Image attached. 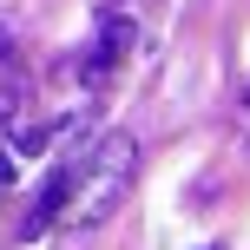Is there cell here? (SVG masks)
I'll use <instances>...</instances> for the list:
<instances>
[{
	"mask_svg": "<svg viewBox=\"0 0 250 250\" xmlns=\"http://www.w3.org/2000/svg\"><path fill=\"white\" fill-rule=\"evenodd\" d=\"M73 165H79V158L53 165V178H46V185H40V204H33V211H26V237H40V230H46L53 217L66 211V191H73Z\"/></svg>",
	"mask_w": 250,
	"mask_h": 250,
	"instance_id": "obj_2",
	"label": "cell"
},
{
	"mask_svg": "<svg viewBox=\"0 0 250 250\" xmlns=\"http://www.w3.org/2000/svg\"><path fill=\"white\" fill-rule=\"evenodd\" d=\"M46 138H53L46 125H13V138H7V145L20 151V158H40V151H46Z\"/></svg>",
	"mask_w": 250,
	"mask_h": 250,
	"instance_id": "obj_4",
	"label": "cell"
},
{
	"mask_svg": "<svg viewBox=\"0 0 250 250\" xmlns=\"http://www.w3.org/2000/svg\"><path fill=\"white\" fill-rule=\"evenodd\" d=\"M244 105H250V92H244Z\"/></svg>",
	"mask_w": 250,
	"mask_h": 250,
	"instance_id": "obj_7",
	"label": "cell"
},
{
	"mask_svg": "<svg viewBox=\"0 0 250 250\" xmlns=\"http://www.w3.org/2000/svg\"><path fill=\"white\" fill-rule=\"evenodd\" d=\"M125 46H132V26H125V20H105L99 46L86 53V79H105V73H112V66L125 60Z\"/></svg>",
	"mask_w": 250,
	"mask_h": 250,
	"instance_id": "obj_3",
	"label": "cell"
},
{
	"mask_svg": "<svg viewBox=\"0 0 250 250\" xmlns=\"http://www.w3.org/2000/svg\"><path fill=\"white\" fill-rule=\"evenodd\" d=\"M13 185V158H0V191H7Z\"/></svg>",
	"mask_w": 250,
	"mask_h": 250,
	"instance_id": "obj_5",
	"label": "cell"
},
{
	"mask_svg": "<svg viewBox=\"0 0 250 250\" xmlns=\"http://www.w3.org/2000/svg\"><path fill=\"white\" fill-rule=\"evenodd\" d=\"M204 250H224V244H204Z\"/></svg>",
	"mask_w": 250,
	"mask_h": 250,
	"instance_id": "obj_6",
	"label": "cell"
},
{
	"mask_svg": "<svg viewBox=\"0 0 250 250\" xmlns=\"http://www.w3.org/2000/svg\"><path fill=\"white\" fill-rule=\"evenodd\" d=\"M132 171H138V138H132V132H105L99 151H92L86 165H73L79 191H66V217H73V230L105 224V217L125 204V191H132Z\"/></svg>",
	"mask_w": 250,
	"mask_h": 250,
	"instance_id": "obj_1",
	"label": "cell"
}]
</instances>
